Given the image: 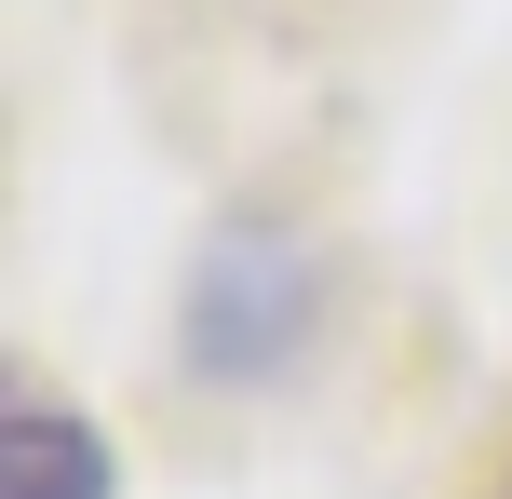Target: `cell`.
Returning <instances> with one entry per match:
<instances>
[{"label":"cell","mask_w":512,"mask_h":499,"mask_svg":"<svg viewBox=\"0 0 512 499\" xmlns=\"http://www.w3.org/2000/svg\"><path fill=\"white\" fill-rule=\"evenodd\" d=\"M297 284H310V270L283 257V243L230 230L203 257V297H189V351H203V365H270V351L297 338Z\"/></svg>","instance_id":"6da1fadb"},{"label":"cell","mask_w":512,"mask_h":499,"mask_svg":"<svg viewBox=\"0 0 512 499\" xmlns=\"http://www.w3.org/2000/svg\"><path fill=\"white\" fill-rule=\"evenodd\" d=\"M0 459H14V499H108V446H95V432L68 419V405H41V392L14 405Z\"/></svg>","instance_id":"7a4b0ae2"}]
</instances>
